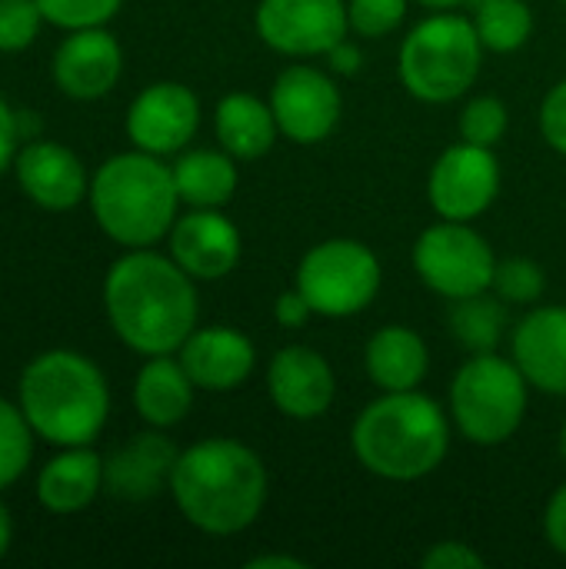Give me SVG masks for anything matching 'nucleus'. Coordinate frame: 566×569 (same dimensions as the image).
Instances as JSON below:
<instances>
[{
	"instance_id": "nucleus-1",
	"label": "nucleus",
	"mask_w": 566,
	"mask_h": 569,
	"mask_svg": "<svg viewBox=\"0 0 566 569\" xmlns=\"http://www.w3.org/2000/svg\"><path fill=\"white\" fill-rule=\"evenodd\" d=\"M103 303L117 337L143 357L177 353L197 330L193 277L173 257L150 250L120 257L107 273Z\"/></svg>"
},
{
	"instance_id": "nucleus-2",
	"label": "nucleus",
	"mask_w": 566,
	"mask_h": 569,
	"mask_svg": "<svg viewBox=\"0 0 566 569\" xmlns=\"http://www.w3.org/2000/svg\"><path fill=\"white\" fill-rule=\"evenodd\" d=\"M170 493L187 523L210 537H234L264 513L270 477L250 447L230 437H210L177 457Z\"/></svg>"
},
{
	"instance_id": "nucleus-3",
	"label": "nucleus",
	"mask_w": 566,
	"mask_h": 569,
	"mask_svg": "<svg viewBox=\"0 0 566 569\" xmlns=\"http://www.w3.org/2000/svg\"><path fill=\"white\" fill-rule=\"evenodd\" d=\"M350 443L367 473L390 483H414L447 460L450 417L420 390L384 393L360 410Z\"/></svg>"
},
{
	"instance_id": "nucleus-4",
	"label": "nucleus",
	"mask_w": 566,
	"mask_h": 569,
	"mask_svg": "<svg viewBox=\"0 0 566 569\" xmlns=\"http://www.w3.org/2000/svg\"><path fill=\"white\" fill-rule=\"evenodd\" d=\"M20 410L43 440L57 447H87L110 413L107 380L87 357L50 350L23 370Z\"/></svg>"
},
{
	"instance_id": "nucleus-5",
	"label": "nucleus",
	"mask_w": 566,
	"mask_h": 569,
	"mask_svg": "<svg viewBox=\"0 0 566 569\" xmlns=\"http://www.w3.org/2000/svg\"><path fill=\"white\" fill-rule=\"evenodd\" d=\"M177 183L173 167H163L160 157L147 150L110 157L93 183L90 207L103 233L123 247L143 250L167 237L177 223Z\"/></svg>"
},
{
	"instance_id": "nucleus-6",
	"label": "nucleus",
	"mask_w": 566,
	"mask_h": 569,
	"mask_svg": "<svg viewBox=\"0 0 566 569\" xmlns=\"http://www.w3.org/2000/svg\"><path fill=\"white\" fill-rule=\"evenodd\" d=\"M484 43L470 17L434 13L420 20L400 43L397 73L424 103H454L464 97L484 67Z\"/></svg>"
},
{
	"instance_id": "nucleus-7",
	"label": "nucleus",
	"mask_w": 566,
	"mask_h": 569,
	"mask_svg": "<svg viewBox=\"0 0 566 569\" xmlns=\"http://www.w3.org/2000/svg\"><path fill=\"white\" fill-rule=\"evenodd\" d=\"M530 383L514 360L494 353H470L450 383V420L460 437L477 447L507 443L527 417Z\"/></svg>"
},
{
	"instance_id": "nucleus-8",
	"label": "nucleus",
	"mask_w": 566,
	"mask_h": 569,
	"mask_svg": "<svg viewBox=\"0 0 566 569\" xmlns=\"http://www.w3.org/2000/svg\"><path fill=\"white\" fill-rule=\"evenodd\" d=\"M384 283L377 253L360 240H324L297 267V290L320 317H354L367 310Z\"/></svg>"
},
{
	"instance_id": "nucleus-9",
	"label": "nucleus",
	"mask_w": 566,
	"mask_h": 569,
	"mask_svg": "<svg viewBox=\"0 0 566 569\" xmlns=\"http://www.w3.org/2000/svg\"><path fill=\"white\" fill-rule=\"evenodd\" d=\"M414 270L427 290L440 293L444 300H464L490 290L497 257L470 223L444 220L417 237Z\"/></svg>"
},
{
	"instance_id": "nucleus-10",
	"label": "nucleus",
	"mask_w": 566,
	"mask_h": 569,
	"mask_svg": "<svg viewBox=\"0 0 566 569\" xmlns=\"http://www.w3.org/2000/svg\"><path fill=\"white\" fill-rule=\"evenodd\" d=\"M500 193V163L490 147L454 143L447 147L427 180L430 207L440 220L470 223L494 207Z\"/></svg>"
},
{
	"instance_id": "nucleus-11",
	"label": "nucleus",
	"mask_w": 566,
	"mask_h": 569,
	"mask_svg": "<svg viewBox=\"0 0 566 569\" xmlns=\"http://www.w3.org/2000/svg\"><path fill=\"white\" fill-rule=\"evenodd\" d=\"M257 37L287 57H327L350 30L344 0H260Z\"/></svg>"
},
{
	"instance_id": "nucleus-12",
	"label": "nucleus",
	"mask_w": 566,
	"mask_h": 569,
	"mask_svg": "<svg viewBox=\"0 0 566 569\" xmlns=\"http://www.w3.org/2000/svg\"><path fill=\"white\" fill-rule=\"evenodd\" d=\"M270 110L284 137L294 143H320L337 130L344 97L324 70L294 63L277 77L270 90Z\"/></svg>"
},
{
	"instance_id": "nucleus-13",
	"label": "nucleus",
	"mask_w": 566,
	"mask_h": 569,
	"mask_svg": "<svg viewBox=\"0 0 566 569\" xmlns=\"http://www.w3.org/2000/svg\"><path fill=\"white\" fill-rule=\"evenodd\" d=\"M200 127V103L183 83H150L127 110V137L137 150L167 157L183 150Z\"/></svg>"
},
{
	"instance_id": "nucleus-14",
	"label": "nucleus",
	"mask_w": 566,
	"mask_h": 569,
	"mask_svg": "<svg viewBox=\"0 0 566 569\" xmlns=\"http://www.w3.org/2000/svg\"><path fill=\"white\" fill-rule=\"evenodd\" d=\"M267 393L274 407L290 420H317L330 410L337 397V380L330 363L314 347H284L270 360Z\"/></svg>"
},
{
	"instance_id": "nucleus-15",
	"label": "nucleus",
	"mask_w": 566,
	"mask_h": 569,
	"mask_svg": "<svg viewBox=\"0 0 566 569\" xmlns=\"http://www.w3.org/2000/svg\"><path fill=\"white\" fill-rule=\"evenodd\" d=\"M123 53L120 43L103 27L70 30V37L57 47L53 57V80L67 97L97 100L110 93L120 80Z\"/></svg>"
},
{
	"instance_id": "nucleus-16",
	"label": "nucleus",
	"mask_w": 566,
	"mask_h": 569,
	"mask_svg": "<svg viewBox=\"0 0 566 569\" xmlns=\"http://www.w3.org/2000/svg\"><path fill=\"white\" fill-rule=\"evenodd\" d=\"M240 230L220 210H200L180 217L170 230V257L193 280H220L240 263Z\"/></svg>"
},
{
	"instance_id": "nucleus-17",
	"label": "nucleus",
	"mask_w": 566,
	"mask_h": 569,
	"mask_svg": "<svg viewBox=\"0 0 566 569\" xmlns=\"http://www.w3.org/2000/svg\"><path fill=\"white\" fill-rule=\"evenodd\" d=\"M177 353H180V363L190 373L193 387L210 390V393L237 390L254 373V363H257L254 343L234 327L193 330Z\"/></svg>"
},
{
	"instance_id": "nucleus-18",
	"label": "nucleus",
	"mask_w": 566,
	"mask_h": 569,
	"mask_svg": "<svg viewBox=\"0 0 566 569\" xmlns=\"http://www.w3.org/2000/svg\"><path fill=\"white\" fill-rule=\"evenodd\" d=\"M514 363L540 393L566 397V307H537L517 323Z\"/></svg>"
},
{
	"instance_id": "nucleus-19",
	"label": "nucleus",
	"mask_w": 566,
	"mask_h": 569,
	"mask_svg": "<svg viewBox=\"0 0 566 569\" xmlns=\"http://www.w3.org/2000/svg\"><path fill=\"white\" fill-rule=\"evenodd\" d=\"M180 450L163 433H137L110 460H103V487L120 500H153L170 490Z\"/></svg>"
},
{
	"instance_id": "nucleus-20",
	"label": "nucleus",
	"mask_w": 566,
	"mask_h": 569,
	"mask_svg": "<svg viewBox=\"0 0 566 569\" xmlns=\"http://www.w3.org/2000/svg\"><path fill=\"white\" fill-rule=\"evenodd\" d=\"M17 180L43 210H70L87 193L83 163L60 143L37 140L17 153Z\"/></svg>"
},
{
	"instance_id": "nucleus-21",
	"label": "nucleus",
	"mask_w": 566,
	"mask_h": 569,
	"mask_svg": "<svg viewBox=\"0 0 566 569\" xmlns=\"http://www.w3.org/2000/svg\"><path fill=\"white\" fill-rule=\"evenodd\" d=\"M364 367L374 387H380L384 393H400V390H417L424 383L430 370V353L417 330L390 323L367 340Z\"/></svg>"
},
{
	"instance_id": "nucleus-22",
	"label": "nucleus",
	"mask_w": 566,
	"mask_h": 569,
	"mask_svg": "<svg viewBox=\"0 0 566 569\" xmlns=\"http://www.w3.org/2000/svg\"><path fill=\"white\" fill-rule=\"evenodd\" d=\"M193 390L197 387H193L190 373L183 370L180 357L173 360L170 353H163V357H150L140 367L137 383H133V403H137V413L150 427L167 430L190 413Z\"/></svg>"
},
{
	"instance_id": "nucleus-23",
	"label": "nucleus",
	"mask_w": 566,
	"mask_h": 569,
	"mask_svg": "<svg viewBox=\"0 0 566 569\" xmlns=\"http://www.w3.org/2000/svg\"><path fill=\"white\" fill-rule=\"evenodd\" d=\"M277 117L254 93H227L217 103V140L234 160H260L277 143Z\"/></svg>"
},
{
	"instance_id": "nucleus-24",
	"label": "nucleus",
	"mask_w": 566,
	"mask_h": 569,
	"mask_svg": "<svg viewBox=\"0 0 566 569\" xmlns=\"http://www.w3.org/2000/svg\"><path fill=\"white\" fill-rule=\"evenodd\" d=\"M100 487L103 460L87 447H67V453L53 457L43 467L37 480V497L50 513H77L97 497Z\"/></svg>"
},
{
	"instance_id": "nucleus-25",
	"label": "nucleus",
	"mask_w": 566,
	"mask_h": 569,
	"mask_svg": "<svg viewBox=\"0 0 566 569\" xmlns=\"http://www.w3.org/2000/svg\"><path fill=\"white\" fill-rule=\"evenodd\" d=\"M173 183L183 203L220 210L237 193V163L227 150H190L173 163Z\"/></svg>"
},
{
	"instance_id": "nucleus-26",
	"label": "nucleus",
	"mask_w": 566,
	"mask_h": 569,
	"mask_svg": "<svg viewBox=\"0 0 566 569\" xmlns=\"http://www.w3.org/2000/svg\"><path fill=\"white\" fill-rule=\"evenodd\" d=\"M447 327L454 333V340L470 350V353H494L504 340V327H507V310L504 300L494 293H474L464 300H450V313H447Z\"/></svg>"
},
{
	"instance_id": "nucleus-27",
	"label": "nucleus",
	"mask_w": 566,
	"mask_h": 569,
	"mask_svg": "<svg viewBox=\"0 0 566 569\" xmlns=\"http://www.w3.org/2000/svg\"><path fill=\"white\" fill-rule=\"evenodd\" d=\"M470 23L487 50L514 53L534 33V10L527 0H470Z\"/></svg>"
},
{
	"instance_id": "nucleus-28",
	"label": "nucleus",
	"mask_w": 566,
	"mask_h": 569,
	"mask_svg": "<svg viewBox=\"0 0 566 569\" xmlns=\"http://www.w3.org/2000/svg\"><path fill=\"white\" fill-rule=\"evenodd\" d=\"M33 457V427L13 403L0 400V490L10 487Z\"/></svg>"
},
{
	"instance_id": "nucleus-29",
	"label": "nucleus",
	"mask_w": 566,
	"mask_h": 569,
	"mask_svg": "<svg viewBox=\"0 0 566 569\" xmlns=\"http://www.w3.org/2000/svg\"><path fill=\"white\" fill-rule=\"evenodd\" d=\"M547 277L534 260L524 257H510V260H497L494 270V283L490 290L504 300V303H517V307H530L544 297Z\"/></svg>"
},
{
	"instance_id": "nucleus-30",
	"label": "nucleus",
	"mask_w": 566,
	"mask_h": 569,
	"mask_svg": "<svg viewBox=\"0 0 566 569\" xmlns=\"http://www.w3.org/2000/svg\"><path fill=\"white\" fill-rule=\"evenodd\" d=\"M507 127H510V113H507L504 100L487 97V93L474 97L460 113V137L467 143H474V147H490L494 150L504 140Z\"/></svg>"
},
{
	"instance_id": "nucleus-31",
	"label": "nucleus",
	"mask_w": 566,
	"mask_h": 569,
	"mask_svg": "<svg viewBox=\"0 0 566 569\" xmlns=\"http://www.w3.org/2000/svg\"><path fill=\"white\" fill-rule=\"evenodd\" d=\"M43 20L63 27V30H83V27H103L123 0H37Z\"/></svg>"
},
{
	"instance_id": "nucleus-32",
	"label": "nucleus",
	"mask_w": 566,
	"mask_h": 569,
	"mask_svg": "<svg viewBox=\"0 0 566 569\" xmlns=\"http://www.w3.org/2000/svg\"><path fill=\"white\" fill-rule=\"evenodd\" d=\"M40 3L37 0H0V50L13 53L33 43L40 30Z\"/></svg>"
},
{
	"instance_id": "nucleus-33",
	"label": "nucleus",
	"mask_w": 566,
	"mask_h": 569,
	"mask_svg": "<svg viewBox=\"0 0 566 569\" xmlns=\"http://www.w3.org/2000/svg\"><path fill=\"white\" fill-rule=\"evenodd\" d=\"M350 30L360 37H387L407 17V0H350Z\"/></svg>"
},
{
	"instance_id": "nucleus-34",
	"label": "nucleus",
	"mask_w": 566,
	"mask_h": 569,
	"mask_svg": "<svg viewBox=\"0 0 566 569\" xmlns=\"http://www.w3.org/2000/svg\"><path fill=\"white\" fill-rule=\"evenodd\" d=\"M540 133L544 140L566 157V80L550 87L540 107Z\"/></svg>"
},
{
	"instance_id": "nucleus-35",
	"label": "nucleus",
	"mask_w": 566,
	"mask_h": 569,
	"mask_svg": "<svg viewBox=\"0 0 566 569\" xmlns=\"http://www.w3.org/2000/svg\"><path fill=\"white\" fill-rule=\"evenodd\" d=\"M424 567L427 569H480L484 567V557L467 547V543H457V540H444L437 547H430L424 553Z\"/></svg>"
},
{
	"instance_id": "nucleus-36",
	"label": "nucleus",
	"mask_w": 566,
	"mask_h": 569,
	"mask_svg": "<svg viewBox=\"0 0 566 569\" xmlns=\"http://www.w3.org/2000/svg\"><path fill=\"white\" fill-rule=\"evenodd\" d=\"M274 317H277V323H280L284 330H297V327H304V323L314 317V307H310L307 297L294 287V290H284V293L277 297Z\"/></svg>"
},
{
	"instance_id": "nucleus-37",
	"label": "nucleus",
	"mask_w": 566,
	"mask_h": 569,
	"mask_svg": "<svg viewBox=\"0 0 566 569\" xmlns=\"http://www.w3.org/2000/svg\"><path fill=\"white\" fill-rule=\"evenodd\" d=\"M544 530H547V543H550L560 557H566V483L550 497V503H547Z\"/></svg>"
},
{
	"instance_id": "nucleus-38",
	"label": "nucleus",
	"mask_w": 566,
	"mask_h": 569,
	"mask_svg": "<svg viewBox=\"0 0 566 569\" xmlns=\"http://www.w3.org/2000/svg\"><path fill=\"white\" fill-rule=\"evenodd\" d=\"M17 137H20V120L0 97V173L10 167V160L17 153Z\"/></svg>"
},
{
	"instance_id": "nucleus-39",
	"label": "nucleus",
	"mask_w": 566,
	"mask_h": 569,
	"mask_svg": "<svg viewBox=\"0 0 566 569\" xmlns=\"http://www.w3.org/2000/svg\"><path fill=\"white\" fill-rule=\"evenodd\" d=\"M327 60H330V70L334 73H357L360 70V63H364V53H360V47L357 43H350L347 37L340 40V43H334L330 50H327Z\"/></svg>"
},
{
	"instance_id": "nucleus-40",
	"label": "nucleus",
	"mask_w": 566,
	"mask_h": 569,
	"mask_svg": "<svg viewBox=\"0 0 566 569\" xmlns=\"http://www.w3.org/2000/svg\"><path fill=\"white\" fill-rule=\"evenodd\" d=\"M250 569H304L307 563L297 560V557H257L247 563Z\"/></svg>"
},
{
	"instance_id": "nucleus-41",
	"label": "nucleus",
	"mask_w": 566,
	"mask_h": 569,
	"mask_svg": "<svg viewBox=\"0 0 566 569\" xmlns=\"http://www.w3.org/2000/svg\"><path fill=\"white\" fill-rule=\"evenodd\" d=\"M10 540H13V523H10V513H7V507L0 503V557L10 550Z\"/></svg>"
},
{
	"instance_id": "nucleus-42",
	"label": "nucleus",
	"mask_w": 566,
	"mask_h": 569,
	"mask_svg": "<svg viewBox=\"0 0 566 569\" xmlns=\"http://www.w3.org/2000/svg\"><path fill=\"white\" fill-rule=\"evenodd\" d=\"M424 7H430V10H454L457 3H464V0H420Z\"/></svg>"
},
{
	"instance_id": "nucleus-43",
	"label": "nucleus",
	"mask_w": 566,
	"mask_h": 569,
	"mask_svg": "<svg viewBox=\"0 0 566 569\" xmlns=\"http://www.w3.org/2000/svg\"><path fill=\"white\" fill-rule=\"evenodd\" d=\"M560 457H564V463H566V423H564V430H560Z\"/></svg>"
},
{
	"instance_id": "nucleus-44",
	"label": "nucleus",
	"mask_w": 566,
	"mask_h": 569,
	"mask_svg": "<svg viewBox=\"0 0 566 569\" xmlns=\"http://www.w3.org/2000/svg\"><path fill=\"white\" fill-rule=\"evenodd\" d=\"M564 3H566V0H564Z\"/></svg>"
}]
</instances>
